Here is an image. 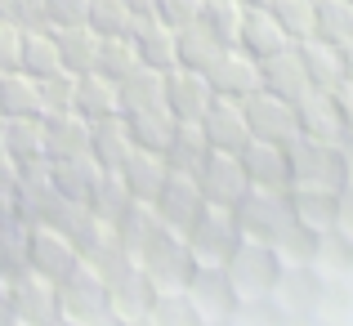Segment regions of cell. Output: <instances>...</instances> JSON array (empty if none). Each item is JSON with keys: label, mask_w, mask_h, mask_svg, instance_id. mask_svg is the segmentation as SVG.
Instances as JSON below:
<instances>
[{"label": "cell", "mask_w": 353, "mask_h": 326, "mask_svg": "<svg viewBox=\"0 0 353 326\" xmlns=\"http://www.w3.org/2000/svg\"><path fill=\"white\" fill-rule=\"evenodd\" d=\"M41 85V108L45 112H72V99H77V77L68 68L50 72V77H36Z\"/></svg>", "instance_id": "obj_44"}, {"label": "cell", "mask_w": 353, "mask_h": 326, "mask_svg": "<svg viewBox=\"0 0 353 326\" xmlns=\"http://www.w3.org/2000/svg\"><path fill=\"white\" fill-rule=\"evenodd\" d=\"M291 108H295L300 139H313V143H345V121H340V112H336V94H331V90L309 85Z\"/></svg>", "instance_id": "obj_13"}, {"label": "cell", "mask_w": 353, "mask_h": 326, "mask_svg": "<svg viewBox=\"0 0 353 326\" xmlns=\"http://www.w3.org/2000/svg\"><path fill=\"white\" fill-rule=\"evenodd\" d=\"M5 152L14 156L18 165L23 161H41L45 156V130H41V116H14L5 121V134H0Z\"/></svg>", "instance_id": "obj_37"}, {"label": "cell", "mask_w": 353, "mask_h": 326, "mask_svg": "<svg viewBox=\"0 0 353 326\" xmlns=\"http://www.w3.org/2000/svg\"><path fill=\"white\" fill-rule=\"evenodd\" d=\"M340 59H345V81H353V41L340 45Z\"/></svg>", "instance_id": "obj_53"}, {"label": "cell", "mask_w": 353, "mask_h": 326, "mask_svg": "<svg viewBox=\"0 0 353 326\" xmlns=\"http://www.w3.org/2000/svg\"><path fill=\"white\" fill-rule=\"evenodd\" d=\"M152 18H161L165 27H188V23H197V14H201V0H152V9H148Z\"/></svg>", "instance_id": "obj_46"}, {"label": "cell", "mask_w": 353, "mask_h": 326, "mask_svg": "<svg viewBox=\"0 0 353 326\" xmlns=\"http://www.w3.org/2000/svg\"><path fill=\"white\" fill-rule=\"evenodd\" d=\"M130 201H134V197H130V188L121 183V174H117V170H99V179H94V188H90L85 206H90V215H99L108 228H112Z\"/></svg>", "instance_id": "obj_38"}, {"label": "cell", "mask_w": 353, "mask_h": 326, "mask_svg": "<svg viewBox=\"0 0 353 326\" xmlns=\"http://www.w3.org/2000/svg\"><path fill=\"white\" fill-rule=\"evenodd\" d=\"M286 156H291V183H295V188H331V192H349L345 147H340V143L291 139V143H286Z\"/></svg>", "instance_id": "obj_3"}, {"label": "cell", "mask_w": 353, "mask_h": 326, "mask_svg": "<svg viewBox=\"0 0 353 326\" xmlns=\"http://www.w3.org/2000/svg\"><path fill=\"white\" fill-rule=\"evenodd\" d=\"M157 286L148 282V273L143 268H130L125 277H117L112 286H108V313L121 322H148V313H152V304H157Z\"/></svg>", "instance_id": "obj_18"}, {"label": "cell", "mask_w": 353, "mask_h": 326, "mask_svg": "<svg viewBox=\"0 0 353 326\" xmlns=\"http://www.w3.org/2000/svg\"><path fill=\"white\" fill-rule=\"evenodd\" d=\"M183 300L192 304V313L201 318V326H224L237 313V300L224 282V268H197L183 286Z\"/></svg>", "instance_id": "obj_14"}, {"label": "cell", "mask_w": 353, "mask_h": 326, "mask_svg": "<svg viewBox=\"0 0 353 326\" xmlns=\"http://www.w3.org/2000/svg\"><path fill=\"white\" fill-rule=\"evenodd\" d=\"M157 228H161V219H157L152 201H130V206L121 210V219L112 223V237L130 250V255H139V250L148 246V237H152Z\"/></svg>", "instance_id": "obj_35"}, {"label": "cell", "mask_w": 353, "mask_h": 326, "mask_svg": "<svg viewBox=\"0 0 353 326\" xmlns=\"http://www.w3.org/2000/svg\"><path fill=\"white\" fill-rule=\"evenodd\" d=\"M0 112H5L9 121L14 116H45L36 77H27V72H5V77H0Z\"/></svg>", "instance_id": "obj_34"}, {"label": "cell", "mask_w": 353, "mask_h": 326, "mask_svg": "<svg viewBox=\"0 0 353 326\" xmlns=\"http://www.w3.org/2000/svg\"><path fill=\"white\" fill-rule=\"evenodd\" d=\"M130 9H139V14H148V9H152V0H125Z\"/></svg>", "instance_id": "obj_54"}, {"label": "cell", "mask_w": 353, "mask_h": 326, "mask_svg": "<svg viewBox=\"0 0 353 326\" xmlns=\"http://www.w3.org/2000/svg\"><path fill=\"white\" fill-rule=\"evenodd\" d=\"M18 54H23V23L0 14V72H18Z\"/></svg>", "instance_id": "obj_47"}, {"label": "cell", "mask_w": 353, "mask_h": 326, "mask_svg": "<svg viewBox=\"0 0 353 326\" xmlns=\"http://www.w3.org/2000/svg\"><path fill=\"white\" fill-rule=\"evenodd\" d=\"M183 241H188V255H192L197 268H224L228 255H233L237 241H241V228H237V219H233L228 206H210L206 201V210L192 219V228L183 232Z\"/></svg>", "instance_id": "obj_4"}, {"label": "cell", "mask_w": 353, "mask_h": 326, "mask_svg": "<svg viewBox=\"0 0 353 326\" xmlns=\"http://www.w3.org/2000/svg\"><path fill=\"white\" fill-rule=\"evenodd\" d=\"M219 50H224V45H219L201 23H188V27H179V32H174V68L206 72L210 63H215Z\"/></svg>", "instance_id": "obj_33"}, {"label": "cell", "mask_w": 353, "mask_h": 326, "mask_svg": "<svg viewBox=\"0 0 353 326\" xmlns=\"http://www.w3.org/2000/svg\"><path fill=\"white\" fill-rule=\"evenodd\" d=\"M268 14L286 32V41L300 45L313 36V0H268Z\"/></svg>", "instance_id": "obj_43"}, {"label": "cell", "mask_w": 353, "mask_h": 326, "mask_svg": "<svg viewBox=\"0 0 353 326\" xmlns=\"http://www.w3.org/2000/svg\"><path fill=\"white\" fill-rule=\"evenodd\" d=\"M108 313V282L81 259L68 277L59 282V322L68 326H90Z\"/></svg>", "instance_id": "obj_7"}, {"label": "cell", "mask_w": 353, "mask_h": 326, "mask_svg": "<svg viewBox=\"0 0 353 326\" xmlns=\"http://www.w3.org/2000/svg\"><path fill=\"white\" fill-rule=\"evenodd\" d=\"M130 41H134L139 63H143V68H161V72L174 68V27H165L161 18L139 14V23H134V32H130Z\"/></svg>", "instance_id": "obj_26"}, {"label": "cell", "mask_w": 353, "mask_h": 326, "mask_svg": "<svg viewBox=\"0 0 353 326\" xmlns=\"http://www.w3.org/2000/svg\"><path fill=\"white\" fill-rule=\"evenodd\" d=\"M27 268V223L0 228V277H14Z\"/></svg>", "instance_id": "obj_45"}, {"label": "cell", "mask_w": 353, "mask_h": 326, "mask_svg": "<svg viewBox=\"0 0 353 326\" xmlns=\"http://www.w3.org/2000/svg\"><path fill=\"white\" fill-rule=\"evenodd\" d=\"M54 41H59V59H63V68H68L72 77H85V72H94V63H99V41H103V36H99L90 23L54 27Z\"/></svg>", "instance_id": "obj_28"}, {"label": "cell", "mask_w": 353, "mask_h": 326, "mask_svg": "<svg viewBox=\"0 0 353 326\" xmlns=\"http://www.w3.org/2000/svg\"><path fill=\"white\" fill-rule=\"evenodd\" d=\"M121 183L130 188V197L134 201H152L157 192H161V183H165V174H170V165H165V156L161 152H143V147H134V152L121 161Z\"/></svg>", "instance_id": "obj_24"}, {"label": "cell", "mask_w": 353, "mask_h": 326, "mask_svg": "<svg viewBox=\"0 0 353 326\" xmlns=\"http://www.w3.org/2000/svg\"><path fill=\"white\" fill-rule=\"evenodd\" d=\"M9 223H23V219H18L14 192H0V228H9Z\"/></svg>", "instance_id": "obj_52"}, {"label": "cell", "mask_w": 353, "mask_h": 326, "mask_svg": "<svg viewBox=\"0 0 353 326\" xmlns=\"http://www.w3.org/2000/svg\"><path fill=\"white\" fill-rule=\"evenodd\" d=\"M201 130H206V143L219 147V152H241L250 139L246 130V112H241L237 99H219L206 108V116H201Z\"/></svg>", "instance_id": "obj_20"}, {"label": "cell", "mask_w": 353, "mask_h": 326, "mask_svg": "<svg viewBox=\"0 0 353 326\" xmlns=\"http://www.w3.org/2000/svg\"><path fill=\"white\" fill-rule=\"evenodd\" d=\"M286 206H291V223H300L304 232H313L318 241L336 237L340 223V192L331 188H286Z\"/></svg>", "instance_id": "obj_12"}, {"label": "cell", "mask_w": 353, "mask_h": 326, "mask_svg": "<svg viewBox=\"0 0 353 326\" xmlns=\"http://www.w3.org/2000/svg\"><path fill=\"white\" fill-rule=\"evenodd\" d=\"M5 121H9V116H5V112H0V134H5Z\"/></svg>", "instance_id": "obj_57"}, {"label": "cell", "mask_w": 353, "mask_h": 326, "mask_svg": "<svg viewBox=\"0 0 353 326\" xmlns=\"http://www.w3.org/2000/svg\"><path fill=\"white\" fill-rule=\"evenodd\" d=\"M14 188H18V161L0 143V192H14Z\"/></svg>", "instance_id": "obj_51"}, {"label": "cell", "mask_w": 353, "mask_h": 326, "mask_svg": "<svg viewBox=\"0 0 353 326\" xmlns=\"http://www.w3.org/2000/svg\"><path fill=\"white\" fill-rule=\"evenodd\" d=\"M139 268L148 273V282L157 286V291H183L188 286V277L197 273V264H192V255H188V241H183V232H174V228H157L152 237H148V246L139 250Z\"/></svg>", "instance_id": "obj_2"}, {"label": "cell", "mask_w": 353, "mask_h": 326, "mask_svg": "<svg viewBox=\"0 0 353 326\" xmlns=\"http://www.w3.org/2000/svg\"><path fill=\"white\" fill-rule=\"evenodd\" d=\"M313 36L327 45L353 41V0H313Z\"/></svg>", "instance_id": "obj_36"}, {"label": "cell", "mask_w": 353, "mask_h": 326, "mask_svg": "<svg viewBox=\"0 0 353 326\" xmlns=\"http://www.w3.org/2000/svg\"><path fill=\"white\" fill-rule=\"evenodd\" d=\"M295 54H300V63H304L309 85H318V90H340V85H345V59H340V45H327V41H318V36H309V41L295 45Z\"/></svg>", "instance_id": "obj_25"}, {"label": "cell", "mask_w": 353, "mask_h": 326, "mask_svg": "<svg viewBox=\"0 0 353 326\" xmlns=\"http://www.w3.org/2000/svg\"><path fill=\"white\" fill-rule=\"evenodd\" d=\"M134 68H139V50H134L130 36H103V41H99L94 72H103L108 81H121V77H130Z\"/></svg>", "instance_id": "obj_42"}, {"label": "cell", "mask_w": 353, "mask_h": 326, "mask_svg": "<svg viewBox=\"0 0 353 326\" xmlns=\"http://www.w3.org/2000/svg\"><path fill=\"white\" fill-rule=\"evenodd\" d=\"M206 81L219 99H246L259 90V59H250L237 45H224L215 54V63L206 68Z\"/></svg>", "instance_id": "obj_15"}, {"label": "cell", "mask_w": 353, "mask_h": 326, "mask_svg": "<svg viewBox=\"0 0 353 326\" xmlns=\"http://www.w3.org/2000/svg\"><path fill=\"white\" fill-rule=\"evenodd\" d=\"M233 219L241 237L268 241L273 246L286 228H291V206H286V188H246V197L233 206Z\"/></svg>", "instance_id": "obj_5"}, {"label": "cell", "mask_w": 353, "mask_h": 326, "mask_svg": "<svg viewBox=\"0 0 353 326\" xmlns=\"http://www.w3.org/2000/svg\"><path fill=\"white\" fill-rule=\"evenodd\" d=\"M336 94V112H340V121H345V139L353 143V81H345L340 90H331Z\"/></svg>", "instance_id": "obj_50"}, {"label": "cell", "mask_w": 353, "mask_h": 326, "mask_svg": "<svg viewBox=\"0 0 353 326\" xmlns=\"http://www.w3.org/2000/svg\"><path fill=\"white\" fill-rule=\"evenodd\" d=\"M41 130H45V156H50V161L90 152V121L81 116V112H45Z\"/></svg>", "instance_id": "obj_19"}, {"label": "cell", "mask_w": 353, "mask_h": 326, "mask_svg": "<svg viewBox=\"0 0 353 326\" xmlns=\"http://www.w3.org/2000/svg\"><path fill=\"white\" fill-rule=\"evenodd\" d=\"M241 5H268V0H241Z\"/></svg>", "instance_id": "obj_56"}, {"label": "cell", "mask_w": 353, "mask_h": 326, "mask_svg": "<svg viewBox=\"0 0 353 326\" xmlns=\"http://www.w3.org/2000/svg\"><path fill=\"white\" fill-rule=\"evenodd\" d=\"M99 170H103V165L90 152L85 156H59V161H50V183H54V192H63L68 201H85L90 188H94V179H99Z\"/></svg>", "instance_id": "obj_31"}, {"label": "cell", "mask_w": 353, "mask_h": 326, "mask_svg": "<svg viewBox=\"0 0 353 326\" xmlns=\"http://www.w3.org/2000/svg\"><path fill=\"white\" fill-rule=\"evenodd\" d=\"M41 14H45V0H9V18L23 27H36Z\"/></svg>", "instance_id": "obj_49"}, {"label": "cell", "mask_w": 353, "mask_h": 326, "mask_svg": "<svg viewBox=\"0 0 353 326\" xmlns=\"http://www.w3.org/2000/svg\"><path fill=\"white\" fill-rule=\"evenodd\" d=\"M286 32L277 27V18L268 14V5H246L241 14V32H237V50H246L250 59H268V54L286 50Z\"/></svg>", "instance_id": "obj_23"}, {"label": "cell", "mask_w": 353, "mask_h": 326, "mask_svg": "<svg viewBox=\"0 0 353 326\" xmlns=\"http://www.w3.org/2000/svg\"><path fill=\"white\" fill-rule=\"evenodd\" d=\"M134 152V139H130L125 116H103L90 121V156H94L103 170H121V161Z\"/></svg>", "instance_id": "obj_27"}, {"label": "cell", "mask_w": 353, "mask_h": 326, "mask_svg": "<svg viewBox=\"0 0 353 326\" xmlns=\"http://www.w3.org/2000/svg\"><path fill=\"white\" fill-rule=\"evenodd\" d=\"M206 152H210V143H206V130H201V121H174V130H170V143H165V165L170 170H183V174H192L201 161H206Z\"/></svg>", "instance_id": "obj_30"}, {"label": "cell", "mask_w": 353, "mask_h": 326, "mask_svg": "<svg viewBox=\"0 0 353 326\" xmlns=\"http://www.w3.org/2000/svg\"><path fill=\"white\" fill-rule=\"evenodd\" d=\"M63 59H59V41H54V27L36 23V27H23V54H18V72L27 77H50L59 72Z\"/></svg>", "instance_id": "obj_32"}, {"label": "cell", "mask_w": 353, "mask_h": 326, "mask_svg": "<svg viewBox=\"0 0 353 326\" xmlns=\"http://www.w3.org/2000/svg\"><path fill=\"white\" fill-rule=\"evenodd\" d=\"M77 264H81V250L72 246L68 232L50 228V223H32V228H27V268H32V273L50 277V282L59 286Z\"/></svg>", "instance_id": "obj_8"}, {"label": "cell", "mask_w": 353, "mask_h": 326, "mask_svg": "<svg viewBox=\"0 0 353 326\" xmlns=\"http://www.w3.org/2000/svg\"><path fill=\"white\" fill-rule=\"evenodd\" d=\"M0 77H5V72H0Z\"/></svg>", "instance_id": "obj_58"}, {"label": "cell", "mask_w": 353, "mask_h": 326, "mask_svg": "<svg viewBox=\"0 0 353 326\" xmlns=\"http://www.w3.org/2000/svg\"><path fill=\"white\" fill-rule=\"evenodd\" d=\"M210 103H215V90H210L206 72H192V68L165 72V112L174 121H201Z\"/></svg>", "instance_id": "obj_16"}, {"label": "cell", "mask_w": 353, "mask_h": 326, "mask_svg": "<svg viewBox=\"0 0 353 326\" xmlns=\"http://www.w3.org/2000/svg\"><path fill=\"white\" fill-rule=\"evenodd\" d=\"M72 112H81L85 121L121 116L117 81H108L103 72H85V77H77V99H72Z\"/></svg>", "instance_id": "obj_29"}, {"label": "cell", "mask_w": 353, "mask_h": 326, "mask_svg": "<svg viewBox=\"0 0 353 326\" xmlns=\"http://www.w3.org/2000/svg\"><path fill=\"white\" fill-rule=\"evenodd\" d=\"M237 161H241V170H246L250 188H291V156H286V143L246 139Z\"/></svg>", "instance_id": "obj_17"}, {"label": "cell", "mask_w": 353, "mask_h": 326, "mask_svg": "<svg viewBox=\"0 0 353 326\" xmlns=\"http://www.w3.org/2000/svg\"><path fill=\"white\" fill-rule=\"evenodd\" d=\"M241 112H246V130L250 139H268V143H291L300 139V125H295V108L286 103L282 94H268V90H255V94L237 99Z\"/></svg>", "instance_id": "obj_10"}, {"label": "cell", "mask_w": 353, "mask_h": 326, "mask_svg": "<svg viewBox=\"0 0 353 326\" xmlns=\"http://www.w3.org/2000/svg\"><path fill=\"white\" fill-rule=\"evenodd\" d=\"M152 210H157V219H161L165 228L188 232L192 219L206 210V197H201V188H197V179H192V174L170 170V174H165V183H161V192L152 197Z\"/></svg>", "instance_id": "obj_11"}, {"label": "cell", "mask_w": 353, "mask_h": 326, "mask_svg": "<svg viewBox=\"0 0 353 326\" xmlns=\"http://www.w3.org/2000/svg\"><path fill=\"white\" fill-rule=\"evenodd\" d=\"M85 23L94 27L99 36H130L139 23V9H130L125 0H90Z\"/></svg>", "instance_id": "obj_41"}, {"label": "cell", "mask_w": 353, "mask_h": 326, "mask_svg": "<svg viewBox=\"0 0 353 326\" xmlns=\"http://www.w3.org/2000/svg\"><path fill=\"white\" fill-rule=\"evenodd\" d=\"M282 277H286V268H282V259H277V250L268 246V241H250V237L237 241V250L224 264V282H228V291H233L237 309L241 304L255 309L268 295H277L282 291Z\"/></svg>", "instance_id": "obj_1"}, {"label": "cell", "mask_w": 353, "mask_h": 326, "mask_svg": "<svg viewBox=\"0 0 353 326\" xmlns=\"http://www.w3.org/2000/svg\"><path fill=\"white\" fill-rule=\"evenodd\" d=\"M125 125H130L134 147H143V152H165L170 130H174V116L165 108H152V112H139V116H125Z\"/></svg>", "instance_id": "obj_40"}, {"label": "cell", "mask_w": 353, "mask_h": 326, "mask_svg": "<svg viewBox=\"0 0 353 326\" xmlns=\"http://www.w3.org/2000/svg\"><path fill=\"white\" fill-rule=\"evenodd\" d=\"M117 99H121V116H139V112L165 108V72L139 63L130 77L117 81Z\"/></svg>", "instance_id": "obj_22"}, {"label": "cell", "mask_w": 353, "mask_h": 326, "mask_svg": "<svg viewBox=\"0 0 353 326\" xmlns=\"http://www.w3.org/2000/svg\"><path fill=\"white\" fill-rule=\"evenodd\" d=\"M241 14H246V5H241V0H201V14H197V23L206 27V32L215 36L219 45H237Z\"/></svg>", "instance_id": "obj_39"}, {"label": "cell", "mask_w": 353, "mask_h": 326, "mask_svg": "<svg viewBox=\"0 0 353 326\" xmlns=\"http://www.w3.org/2000/svg\"><path fill=\"white\" fill-rule=\"evenodd\" d=\"M0 282H5V295H9V309H14L18 326H54L59 322V286L50 277L23 268V273L0 277Z\"/></svg>", "instance_id": "obj_6"}, {"label": "cell", "mask_w": 353, "mask_h": 326, "mask_svg": "<svg viewBox=\"0 0 353 326\" xmlns=\"http://www.w3.org/2000/svg\"><path fill=\"white\" fill-rule=\"evenodd\" d=\"M0 14H5V18H9V0H0Z\"/></svg>", "instance_id": "obj_55"}, {"label": "cell", "mask_w": 353, "mask_h": 326, "mask_svg": "<svg viewBox=\"0 0 353 326\" xmlns=\"http://www.w3.org/2000/svg\"><path fill=\"white\" fill-rule=\"evenodd\" d=\"M192 179H197V188H201V197L210 201V206H228L233 210L241 197H246V170H241V161H237V152H219V147H210L206 152V161L192 170Z\"/></svg>", "instance_id": "obj_9"}, {"label": "cell", "mask_w": 353, "mask_h": 326, "mask_svg": "<svg viewBox=\"0 0 353 326\" xmlns=\"http://www.w3.org/2000/svg\"><path fill=\"white\" fill-rule=\"evenodd\" d=\"M259 90L282 94L286 103H295V99L309 90V77H304V63H300V54H295V45H286V50L259 59Z\"/></svg>", "instance_id": "obj_21"}, {"label": "cell", "mask_w": 353, "mask_h": 326, "mask_svg": "<svg viewBox=\"0 0 353 326\" xmlns=\"http://www.w3.org/2000/svg\"><path fill=\"white\" fill-rule=\"evenodd\" d=\"M85 9H90V0H45L41 23H45V27H72V23H85Z\"/></svg>", "instance_id": "obj_48"}]
</instances>
